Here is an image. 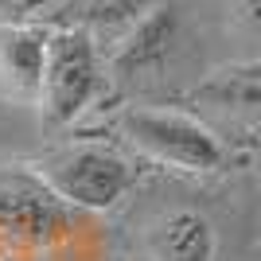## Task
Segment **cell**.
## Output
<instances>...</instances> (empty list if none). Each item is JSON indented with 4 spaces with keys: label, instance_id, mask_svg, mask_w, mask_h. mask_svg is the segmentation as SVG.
<instances>
[{
    "label": "cell",
    "instance_id": "1",
    "mask_svg": "<svg viewBox=\"0 0 261 261\" xmlns=\"http://www.w3.org/2000/svg\"><path fill=\"white\" fill-rule=\"evenodd\" d=\"M98 86V47L86 28L55 32L47 39V74H43V109L47 129H63L90 106Z\"/></svg>",
    "mask_w": 261,
    "mask_h": 261
},
{
    "label": "cell",
    "instance_id": "2",
    "mask_svg": "<svg viewBox=\"0 0 261 261\" xmlns=\"http://www.w3.org/2000/svg\"><path fill=\"white\" fill-rule=\"evenodd\" d=\"M121 129L144 156L184 168V172H215L222 164V144L215 141V133L187 113L133 109L121 117Z\"/></svg>",
    "mask_w": 261,
    "mask_h": 261
},
{
    "label": "cell",
    "instance_id": "3",
    "mask_svg": "<svg viewBox=\"0 0 261 261\" xmlns=\"http://www.w3.org/2000/svg\"><path fill=\"white\" fill-rule=\"evenodd\" d=\"M39 184H47L55 195L82 211L113 207L129 187V164L106 148H63L51 152L39 168Z\"/></svg>",
    "mask_w": 261,
    "mask_h": 261
},
{
    "label": "cell",
    "instance_id": "4",
    "mask_svg": "<svg viewBox=\"0 0 261 261\" xmlns=\"http://www.w3.org/2000/svg\"><path fill=\"white\" fill-rule=\"evenodd\" d=\"M63 199L35 179H0V246L32 250L43 246L63 226Z\"/></svg>",
    "mask_w": 261,
    "mask_h": 261
},
{
    "label": "cell",
    "instance_id": "5",
    "mask_svg": "<svg viewBox=\"0 0 261 261\" xmlns=\"http://www.w3.org/2000/svg\"><path fill=\"white\" fill-rule=\"evenodd\" d=\"M144 246L152 261H215V226L191 207L164 211L148 222Z\"/></svg>",
    "mask_w": 261,
    "mask_h": 261
},
{
    "label": "cell",
    "instance_id": "6",
    "mask_svg": "<svg viewBox=\"0 0 261 261\" xmlns=\"http://www.w3.org/2000/svg\"><path fill=\"white\" fill-rule=\"evenodd\" d=\"M43 74H47V39L32 28L4 23L0 28V90L39 106Z\"/></svg>",
    "mask_w": 261,
    "mask_h": 261
},
{
    "label": "cell",
    "instance_id": "7",
    "mask_svg": "<svg viewBox=\"0 0 261 261\" xmlns=\"http://www.w3.org/2000/svg\"><path fill=\"white\" fill-rule=\"evenodd\" d=\"M175 35H179V16H175L172 4H160V8L148 12L121 43L109 47V63L125 78L144 74V70H152V66H160L164 59H168Z\"/></svg>",
    "mask_w": 261,
    "mask_h": 261
},
{
    "label": "cell",
    "instance_id": "8",
    "mask_svg": "<svg viewBox=\"0 0 261 261\" xmlns=\"http://www.w3.org/2000/svg\"><path fill=\"white\" fill-rule=\"evenodd\" d=\"M191 98L226 117L261 121V63H234L222 66L207 82H199Z\"/></svg>",
    "mask_w": 261,
    "mask_h": 261
},
{
    "label": "cell",
    "instance_id": "9",
    "mask_svg": "<svg viewBox=\"0 0 261 261\" xmlns=\"http://www.w3.org/2000/svg\"><path fill=\"white\" fill-rule=\"evenodd\" d=\"M160 4L164 0H90L86 4V32L94 43H106V51H109Z\"/></svg>",
    "mask_w": 261,
    "mask_h": 261
},
{
    "label": "cell",
    "instance_id": "10",
    "mask_svg": "<svg viewBox=\"0 0 261 261\" xmlns=\"http://www.w3.org/2000/svg\"><path fill=\"white\" fill-rule=\"evenodd\" d=\"M230 12L246 32L261 35V0H230Z\"/></svg>",
    "mask_w": 261,
    "mask_h": 261
},
{
    "label": "cell",
    "instance_id": "11",
    "mask_svg": "<svg viewBox=\"0 0 261 261\" xmlns=\"http://www.w3.org/2000/svg\"><path fill=\"white\" fill-rule=\"evenodd\" d=\"M39 4H47V0H0V28H4V23H16L20 16L35 12Z\"/></svg>",
    "mask_w": 261,
    "mask_h": 261
}]
</instances>
